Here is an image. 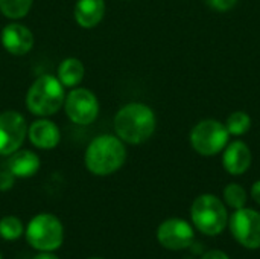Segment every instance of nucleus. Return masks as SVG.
I'll return each instance as SVG.
<instances>
[{
    "instance_id": "1",
    "label": "nucleus",
    "mask_w": 260,
    "mask_h": 259,
    "mask_svg": "<svg viewBox=\"0 0 260 259\" xmlns=\"http://www.w3.org/2000/svg\"><path fill=\"white\" fill-rule=\"evenodd\" d=\"M157 119L152 108L142 102H129L123 105L114 116L116 136L131 145L146 142L155 131Z\"/></svg>"
},
{
    "instance_id": "2",
    "label": "nucleus",
    "mask_w": 260,
    "mask_h": 259,
    "mask_svg": "<svg viewBox=\"0 0 260 259\" xmlns=\"http://www.w3.org/2000/svg\"><path fill=\"white\" fill-rule=\"evenodd\" d=\"M126 160V148L117 136L101 134L85 150V166L94 176H110L119 171Z\"/></svg>"
},
{
    "instance_id": "3",
    "label": "nucleus",
    "mask_w": 260,
    "mask_h": 259,
    "mask_svg": "<svg viewBox=\"0 0 260 259\" xmlns=\"http://www.w3.org/2000/svg\"><path fill=\"white\" fill-rule=\"evenodd\" d=\"M66 101V87L53 75L38 76L29 87L26 95L27 110L40 118L56 114Z\"/></svg>"
},
{
    "instance_id": "4",
    "label": "nucleus",
    "mask_w": 260,
    "mask_h": 259,
    "mask_svg": "<svg viewBox=\"0 0 260 259\" xmlns=\"http://www.w3.org/2000/svg\"><path fill=\"white\" fill-rule=\"evenodd\" d=\"M190 217L193 226L209 237L219 235L229 223L225 205L212 194H203L195 198L190 208Z\"/></svg>"
},
{
    "instance_id": "5",
    "label": "nucleus",
    "mask_w": 260,
    "mask_h": 259,
    "mask_svg": "<svg viewBox=\"0 0 260 259\" xmlns=\"http://www.w3.org/2000/svg\"><path fill=\"white\" fill-rule=\"evenodd\" d=\"M62 223L52 214L35 215L26 227L27 243L40 252H53L62 244Z\"/></svg>"
},
{
    "instance_id": "6",
    "label": "nucleus",
    "mask_w": 260,
    "mask_h": 259,
    "mask_svg": "<svg viewBox=\"0 0 260 259\" xmlns=\"http://www.w3.org/2000/svg\"><path fill=\"white\" fill-rule=\"evenodd\" d=\"M229 131L225 125L216 119H206L198 122L190 131L192 148L201 156H215L221 153L229 143Z\"/></svg>"
},
{
    "instance_id": "7",
    "label": "nucleus",
    "mask_w": 260,
    "mask_h": 259,
    "mask_svg": "<svg viewBox=\"0 0 260 259\" xmlns=\"http://www.w3.org/2000/svg\"><path fill=\"white\" fill-rule=\"evenodd\" d=\"M64 110L73 124L90 125L99 116V101L91 90L75 87L66 95Z\"/></svg>"
},
{
    "instance_id": "8",
    "label": "nucleus",
    "mask_w": 260,
    "mask_h": 259,
    "mask_svg": "<svg viewBox=\"0 0 260 259\" xmlns=\"http://www.w3.org/2000/svg\"><path fill=\"white\" fill-rule=\"evenodd\" d=\"M27 136L24 116L17 110L0 113V156H11L21 148Z\"/></svg>"
},
{
    "instance_id": "9",
    "label": "nucleus",
    "mask_w": 260,
    "mask_h": 259,
    "mask_svg": "<svg viewBox=\"0 0 260 259\" xmlns=\"http://www.w3.org/2000/svg\"><path fill=\"white\" fill-rule=\"evenodd\" d=\"M230 231L235 240L247 249L260 247V214L254 209H236L230 218Z\"/></svg>"
},
{
    "instance_id": "10",
    "label": "nucleus",
    "mask_w": 260,
    "mask_h": 259,
    "mask_svg": "<svg viewBox=\"0 0 260 259\" xmlns=\"http://www.w3.org/2000/svg\"><path fill=\"white\" fill-rule=\"evenodd\" d=\"M157 240L168 250H184L192 246L195 232L186 220L169 218L158 226Z\"/></svg>"
},
{
    "instance_id": "11",
    "label": "nucleus",
    "mask_w": 260,
    "mask_h": 259,
    "mask_svg": "<svg viewBox=\"0 0 260 259\" xmlns=\"http://www.w3.org/2000/svg\"><path fill=\"white\" fill-rule=\"evenodd\" d=\"M0 41L5 50L15 56H23L29 53L34 47V34L29 27L21 23H9L2 29Z\"/></svg>"
},
{
    "instance_id": "12",
    "label": "nucleus",
    "mask_w": 260,
    "mask_h": 259,
    "mask_svg": "<svg viewBox=\"0 0 260 259\" xmlns=\"http://www.w3.org/2000/svg\"><path fill=\"white\" fill-rule=\"evenodd\" d=\"M27 137L38 150H53L61 142V131L55 122L47 118L37 119L27 128Z\"/></svg>"
},
{
    "instance_id": "13",
    "label": "nucleus",
    "mask_w": 260,
    "mask_h": 259,
    "mask_svg": "<svg viewBox=\"0 0 260 259\" xmlns=\"http://www.w3.org/2000/svg\"><path fill=\"white\" fill-rule=\"evenodd\" d=\"M251 151L248 145L242 140H235L230 143L222 154V165L225 171L232 176H242L251 166Z\"/></svg>"
},
{
    "instance_id": "14",
    "label": "nucleus",
    "mask_w": 260,
    "mask_h": 259,
    "mask_svg": "<svg viewBox=\"0 0 260 259\" xmlns=\"http://www.w3.org/2000/svg\"><path fill=\"white\" fill-rule=\"evenodd\" d=\"M105 0H78L75 3V21L84 29L96 27L105 15Z\"/></svg>"
},
{
    "instance_id": "15",
    "label": "nucleus",
    "mask_w": 260,
    "mask_h": 259,
    "mask_svg": "<svg viewBox=\"0 0 260 259\" xmlns=\"http://www.w3.org/2000/svg\"><path fill=\"white\" fill-rule=\"evenodd\" d=\"M40 157L30 150H17L8 160V169L17 179H29L40 169Z\"/></svg>"
},
{
    "instance_id": "16",
    "label": "nucleus",
    "mask_w": 260,
    "mask_h": 259,
    "mask_svg": "<svg viewBox=\"0 0 260 259\" xmlns=\"http://www.w3.org/2000/svg\"><path fill=\"white\" fill-rule=\"evenodd\" d=\"M85 76V66L81 60L69 56L61 61L56 70V78L61 81L64 87L75 89L78 87Z\"/></svg>"
},
{
    "instance_id": "17",
    "label": "nucleus",
    "mask_w": 260,
    "mask_h": 259,
    "mask_svg": "<svg viewBox=\"0 0 260 259\" xmlns=\"http://www.w3.org/2000/svg\"><path fill=\"white\" fill-rule=\"evenodd\" d=\"M32 3L34 0H0V12L9 20H20L29 14Z\"/></svg>"
},
{
    "instance_id": "18",
    "label": "nucleus",
    "mask_w": 260,
    "mask_h": 259,
    "mask_svg": "<svg viewBox=\"0 0 260 259\" xmlns=\"http://www.w3.org/2000/svg\"><path fill=\"white\" fill-rule=\"evenodd\" d=\"M251 127V118L245 111H235L227 118L225 128L232 136H242Z\"/></svg>"
},
{
    "instance_id": "19",
    "label": "nucleus",
    "mask_w": 260,
    "mask_h": 259,
    "mask_svg": "<svg viewBox=\"0 0 260 259\" xmlns=\"http://www.w3.org/2000/svg\"><path fill=\"white\" fill-rule=\"evenodd\" d=\"M24 232L23 223L14 217V215H6L0 220V237L6 241H15L18 240Z\"/></svg>"
},
{
    "instance_id": "20",
    "label": "nucleus",
    "mask_w": 260,
    "mask_h": 259,
    "mask_svg": "<svg viewBox=\"0 0 260 259\" xmlns=\"http://www.w3.org/2000/svg\"><path fill=\"white\" fill-rule=\"evenodd\" d=\"M224 202L233 208L235 211L236 209H241V208H245L247 205V191L238 185V183H230L224 188Z\"/></svg>"
},
{
    "instance_id": "21",
    "label": "nucleus",
    "mask_w": 260,
    "mask_h": 259,
    "mask_svg": "<svg viewBox=\"0 0 260 259\" xmlns=\"http://www.w3.org/2000/svg\"><path fill=\"white\" fill-rule=\"evenodd\" d=\"M14 182H15V177H14V174L9 169L0 172V191L2 192L9 191L14 186Z\"/></svg>"
},
{
    "instance_id": "22",
    "label": "nucleus",
    "mask_w": 260,
    "mask_h": 259,
    "mask_svg": "<svg viewBox=\"0 0 260 259\" xmlns=\"http://www.w3.org/2000/svg\"><path fill=\"white\" fill-rule=\"evenodd\" d=\"M238 0H206V3L216 11H229L236 5Z\"/></svg>"
},
{
    "instance_id": "23",
    "label": "nucleus",
    "mask_w": 260,
    "mask_h": 259,
    "mask_svg": "<svg viewBox=\"0 0 260 259\" xmlns=\"http://www.w3.org/2000/svg\"><path fill=\"white\" fill-rule=\"evenodd\" d=\"M201 259H230L229 258V255L227 253H224L222 250H209V252H206Z\"/></svg>"
},
{
    "instance_id": "24",
    "label": "nucleus",
    "mask_w": 260,
    "mask_h": 259,
    "mask_svg": "<svg viewBox=\"0 0 260 259\" xmlns=\"http://www.w3.org/2000/svg\"><path fill=\"white\" fill-rule=\"evenodd\" d=\"M251 198L260 205V180H257L253 186H251Z\"/></svg>"
},
{
    "instance_id": "25",
    "label": "nucleus",
    "mask_w": 260,
    "mask_h": 259,
    "mask_svg": "<svg viewBox=\"0 0 260 259\" xmlns=\"http://www.w3.org/2000/svg\"><path fill=\"white\" fill-rule=\"evenodd\" d=\"M34 259H58V256H55L50 252H41V253H38Z\"/></svg>"
},
{
    "instance_id": "26",
    "label": "nucleus",
    "mask_w": 260,
    "mask_h": 259,
    "mask_svg": "<svg viewBox=\"0 0 260 259\" xmlns=\"http://www.w3.org/2000/svg\"><path fill=\"white\" fill-rule=\"evenodd\" d=\"M90 259H101V258H90Z\"/></svg>"
},
{
    "instance_id": "27",
    "label": "nucleus",
    "mask_w": 260,
    "mask_h": 259,
    "mask_svg": "<svg viewBox=\"0 0 260 259\" xmlns=\"http://www.w3.org/2000/svg\"><path fill=\"white\" fill-rule=\"evenodd\" d=\"M0 259H3V258H2V255H0Z\"/></svg>"
}]
</instances>
